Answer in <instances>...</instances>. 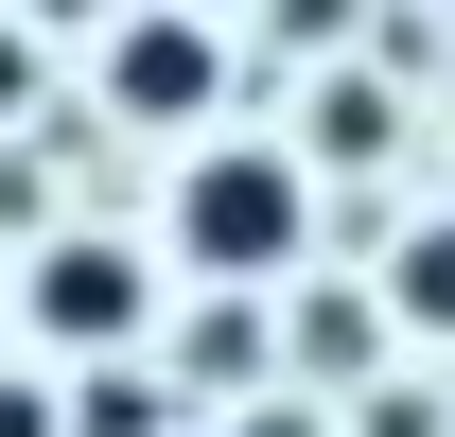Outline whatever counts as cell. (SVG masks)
<instances>
[{
	"label": "cell",
	"instance_id": "obj_3",
	"mask_svg": "<svg viewBox=\"0 0 455 437\" xmlns=\"http://www.w3.org/2000/svg\"><path fill=\"white\" fill-rule=\"evenodd\" d=\"M18 315H36V332L70 350V368H88V350H123V332H140V263H123V245H53Z\"/></svg>",
	"mask_w": 455,
	"mask_h": 437
},
{
	"label": "cell",
	"instance_id": "obj_2",
	"mask_svg": "<svg viewBox=\"0 0 455 437\" xmlns=\"http://www.w3.org/2000/svg\"><path fill=\"white\" fill-rule=\"evenodd\" d=\"M211 88H228V36L193 18V0L106 36V106H123V123H211Z\"/></svg>",
	"mask_w": 455,
	"mask_h": 437
},
{
	"label": "cell",
	"instance_id": "obj_7",
	"mask_svg": "<svg viewBox=\"0 0 455 437\" xmlns=\"http://www.w3.org/2000/svg\"><path fill=\"white\" fill-rule=\"evenodd\" d=\"M0 437H53V402H36V385H0Z\"/></svg>",
	"mask_w": 455,
	"mask_h": 437
},
{
	"label": "cell",
	"instance_id": "obj_6",
	"mask_svg": "<svg viewBox=\"0 0 455 437\" xmlns=\"http://www.w3.org/2000/svg\"><path fill=\"white\" fill-rule=\"evenodd\" d=\"M315 158H386V88L333 70V88H315Z\"/></svg>",
	"mask_w": 455,
	"mask_h": 437
},
{
	"label": "cell",
	"instance_id": "obj_5",
	"mask_svg": "<svg viewBox=\"0 0 455 437\" xmlns=\"http://www.w3.org/2000/svg\"><path fill=\"white\" fill-rule=\"evenodd\" d=\"M386 315H420V332H455V227H420V245H403V280H386Z\"/></svg>",
	"mask_w": 455,
	"mask_h": 437
},
{
	"label": "cell",
	"instance_id": "obj_8",
	"mask_svg": "<svg viewBox=\"0 0 455 437\" xmlns=\"http://www.w3.org/2000/svg\"><path fill=\"white\" fill-rule=\"evenodd\" d=\"M18 88H36V53H18V36H0V106H18Z\"/></svg>",
	"mask_w": 455,
	"mask_h": 437
},
{
	"label": "cell",
	"instance_id": "obj_1",
	"mask_svg": "<svg viewBox=\"0 0 455 437\" xmlns=\"http://www.w3.org/2000/svg\"><path fill=\"white\" fill-rule=\"evenodd\" d=\"M298 227H315L298 158H245V140H228V158H193V175H175V245H193L211 280H263V263H298Z\"/></svg>",
	"mask_w": 455,
	"mask_h": 437
},
{
	"label": "cell",
	"instance_id": "obj_4",
	"mask_svg": "<svg viewBox=\"0 0 455 437\" xmlns=\"http://www.w3.org/2000/svg\"><path fill=\"white\" fill-rule=\"evenodd\" d=\"M298 368H386V298H315V315H298Z\"/></svg>",
	"mask_w": 455,
	"mask_h": 437
},
{
	"label": "cell",
	"instance_id": "obj_9",
	"mask_svg": "<svg viewBox=\"0 0 455 437\" xmlns=\"http://www.w3.org/2000/svg\"><path fill=\"white\" fill-rule=\"evenodd\" d=\"M36 18H106V0H36Z\"/></svg>",
	"mask_w": 455,
	"mask_h": 437
}]
</instances>
